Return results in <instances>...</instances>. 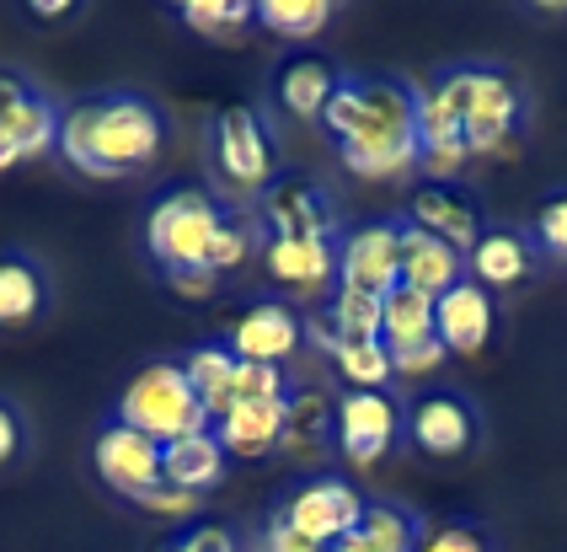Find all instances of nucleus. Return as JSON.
<instances>
[{"label": "nucleus", "instance_id": "58836bf2", "mask_svg": "<svg viewBox=\"0 0 567 552\" xmlns=\"http://www.w3.org/2000/svg\"><path fill=\"white\" fill-rule=\"evenodd\" d=\"M166 285L177 295H193V300H204V295L215 290V274L209 268H183V274H166Z\"/></svg>", "mask_w": 567, "mask_h": 552}, {"label": "nucleus", "instance_id": "6ab92c4d", "mask_svg": "<svg viewBox=\"0 0 567 552\" xmlns=\"http://www.w3.org/2000/svg\"><path fill=\"white\" fill-rule=\"evenodd\" d=\"M332 408H338V397H327L321 387H289L284 440H279L284 461H295V467H321L327 456L338 451V440H332Z\"/></svg>", "mask_w": 567, "mask_h": 552}, {"label": "nucleus", "instance_id": "f8f14e48", "mask_svg": "<svg viewBox=\"0 0 567 552\" xmlns=\"http://www.w3.org/2000/svg\"><path fill=\"white\" fill-rule=\"evenodd\" d=\"M402 221L429 231V236H440V242H450L461 258L472 253L476 236L487 231V215H482V204H476V194L466 183H412Z\"/></svg>", "mask_w": 567, "mask_h": 552}, {"label": "nucleus", "instance_id": "f3484780", "mask_svg": "<svg viewBox=\"0 0 567 552\" xmlns=\"http://www.w3.org/2000/svg\"><path fill=\"white\" fill-rule=\"evenodd\" d=\"M343 86V70L338 60L316 54V49H295L274 65V102H279L289 119H306V124H321L332 92Z\"/></svg>", "mask_w": 567, "mask_h": 552}, {"label": "nucleus", "instance_id": "aec40b11", "mask_svg": "<svg viewBox=\"0 0 567 552\" xmlns=\"http://www.w3.org/2000/svg\"><path fill=\"white\" fill-rule=\"evenodd\" d=\"M54 145H60V108L43 92H28L11 108H0V172L17 162H32Z\"/></svg>", "mask_w": 567, "mask_h": 552}, {"label": "nucleus", "instance_id": "c756f323", "mask_svg": "<svg viewBox=\"0 0 567 552\" xmlns=\"http://www.w3.org/2000/svg\"><path fill=\"white\" fill-rule=\"evenodd\" d=\"M252 247H262V242H257V226H252V221H241V215H225L220 231H215V242H209V258H204V268L220 279V274H230V268H241V263L252 258Z\"/></svg>", "mask_w": 567, "mask_h": 552}, {"label": "nucleus", "instance_id": "393cba45", "mask_svg": "<svg viewBox=\"0 0 567 552\" xmlns=\"http://www.w3.org/2000/svg\"><path fill=\"white\" fill-rule=\"evenodd\" d=\"M177 365H183L188 387L198 391L204 413H209V423H215L225 408H230V387H236V365H241V359L230 355L225 338H220V344H198V349H188Z\"/></svg>", "mask_w": 567, "mask_h": 552}, {"label": "nucleus", "instance_id": "72a5a7b5", "mask_svg": "<svg viewBox=\"0 0 567 552\" xmlns=\"http://www.w3.org/2000/svg\"><path fill=\"white\" fill-rule=\"evenodd\" d=\"M252 552H327V548H316L311 536H300L289 520L274 510V515L257 525V542H252Z\"/></svg>", "mask_w": 567, "mask_h": 552}, {"label": "nucleus", "instance_id": "4c0bfd02", "mask_svg": "<svg viewBox=\"0 0 567 552\" xmlns=\"http://www.w3.org/2000/svg\"><path fill=\"white\" fill-rule=\"evenodd\" d=\"M22 446H28V429L17 419V408L0 397V467H11V461L22 456Z\"/></svg>", "mask_w": 567, "mask_h": 552}, {"label": "nucleus", "instance_id": "b1692460", "mask_svg": "<svg viewBox=\"0 0 567 552\" xmlns=\"http://www.w3.org/2000/svg\"><path fill=\"white\" fill-rule=\"evenodd\" d=\"M49 306V274L28 253H0V327H28Z\"/></svg>", "mask_w": 567, "mask_h": 552}, {"label": "nucleus", "instance_id": "0eeeda50", "mask_svg": "<svg viewBox=\"0 0 567 552\" xmlns=\"http://www.w3.org/2000/svg\"><path fill=\"white\" fill-rule=\"evenodd\" d=\"M332 440L348 467H375L396 451V440H408V408L396 402V391H338L332 408Z\"/></svg>", "mask_w": 567, "mask_h": 552}, {"label": "nucleus", "instance_id": "cd10ccee", "mask_svg": "<svg viewBox=\"0 0 567 552\" xmlns=\"http://www.w3.org/2000/svg\"><path fill=\"white\" fill-rule=\"evenodd\" d=\"M177 22L193 28L198 38H209V43H236L257 22V6L252 0H183Z\"/></svg>", "mask_w": 567, "mask_h": 552}, {"label": "nucleus", "instance_id": "7c9ffc66", "mask_svg": "<svg viewBox=\"0 0 567 552\" xmlns=\"http://www.w3.org/2000/svg\"><path fill=\"white\" fill-rule=\"evenodd\" d=\"M412 552H493V536L476 520H423Z\"/></svg>", "mask_w": 567, "mask_h": 552}, {"label": "nucleus", "instance_id": "2f4dec72", "mask_svg": "<svg viewBox=\"0 0 567 552\" xmlns=\"http://www.w3.org/2000/svg\"><path fill=\"white\" fill-rule=\"evenodd\" d=\"M530 236H536V247L546 258L567 263V188H557L551 198H540L536 221H530Z\"/></svg>", "mask_w": 567, "mask_h": 552}, {"label": "nucleus", "instance_id": "bb28decb", "mask_svg": "<svg viewBox=\"0 0 567 552\" xmlns=\"http://www.w3.org/2000/svg\"><path fill=\"white\" fill-rule=\"evenodd\" d=\"M338 17L332 0H262L257 6V28H268L284 43H311L316 33H327Z\"/></svg>", "mask_w": 567, "mask_h": 552}, {"label": "nucleus", "instance_id": "ea45409f", "mask_svg": "<svg viewBox=\"0 0 567 552\" xmlns=\"http://www.w3.org/2000/svg\"><path fill=\"white\" fill-rule=\"evenodd\" d=\"M327 552H375V548H370V536H359V525H353V531H348L343 542H332Z\"/></svg>", "mask_w": 567, "mask_h": 552}, {"label": "nucleus", "instance_id": "c9c22d12", "mask_svg": "<svg viewBox=\"0 0 567 552\" xmlns=\"http://www.w3.org/2000/svg\"><path fill=\"white\" fill-rule=\"evenodd\" d=\"M444 359H450L444 344L429 338V344H412V349H391V370H396V376H434Z\"/></svg>", "mask_w": 567, "mask_h": 552}, {"label": "nucleus", "instance_id": "dca6fc26", "mask_svg": "<svg viewBox=\"0 0 567 552\" xmlns=\"http://www.w3.org/2000/svg\"><path fill=\"white\" fill-rule=\"evenodd\" d=\"M536 268H540V247L536 236L519 226H487L476 236V247L466 253V279H476L487 295L530 285Z\"/></svg>", "mask_w": 567, "mask_h": 552}, {"label": "nucleus", "instance_id": "1a4fd4ad", "mask_svg": "<svg viewBox=\"0 0 567 552\" xmlns=\"http://www.w3.org/2000/svg\"><path fill=\"white\" fill-rule=\"evenodd\" d=\"M257 226H262V236H321V242H338V204H332L321 177L284 172L279 183L257 198Z\"/></svg>", "mask_w": 567, "mask_h": 552}, {"label": "nucleus", "instance_id": "6e6552de", "mask_svg": "<svg viewBox=\"0 0 567 552\" xmlns=\"http://www.w3.org/2000/svg\"><path fill=\"white\" fill-rule=\"evenodd\" d=\"M402 285V221H364L338 236V290L385 295Z\"/></svg>", "mask_w": 567, "mask_h": 552}, {"label": "nucleus", "instance_id": "2eb2a0df", "mask_svg": "<svg viewBox=\"0 0 567 552\" xmlns=\"http://www.w3.org/2000/svg\"><path fill=\"white\" fill-rule=\"evenodd\" d=\"M92 467H96V478L113 488V493H124V499H145L156 483H166L161 478V446L118 419L96 435Z\"/></svg>", "mask_w": 567, "mask_h": 552}, {"label": "nucleus", "instance_id": "412c9836", "mask_svg": "<svg viewBox=\"0 0 567 552\" xmlns=\"http://www.w3.org/2000/svg\"><path fill=\"white\" fill-rule=\"evenodd\" d=\"M284 408H289V397H268V402H230V408H225V413L209 423V429L220 435L225 456H241V461H252V456L279 451V440H284Z\"/></svg>", "mask_w": 567, "mask_h": 552}, {"label": "nucleus", "instance_id": "5701e85b", "mask_svg": "<svg viewBox=\"0 0 567 552\" xmlns=\"http://www.w3.org/2000/svg\"><path fill=\"white\" fill-rule=\"evenodd\" d=\"M461 279H466V258H461L450 242H440V236H429V231H417L402 221V285L440 300V295L455 290Z\"/></svg>", "mask_w": 567, "mask_h": 552}, {"label": "nucleus", "instance_id": "4468645a", "mask_svg": "<svg viewBox=\"0 0 567 552\" xmlns=\"http://www.w3.org/2000/svg\"><path fill=\"white\" fill-rule=\"evenodd\" d=\"M300 344H306V323H300V311L289 300H252L230 323V333H225V349L236 359H247V365H279V370Z\"/></svg>", "mask_w": 567, "mask_h": 552}, {"label": "nucleus", "instance_id": "f03ea898", "mask_svg": "<svg viewBox=\"0 0 567 552\" xmlns=\"http://www.w3.org/2000/svg\"><path fill=\"white\" fill-rule=\"evenodd\" d=\"M161 140H166V119L156 113V102L134 92H102L64 108L54 151L86 177H124L156 162Z\"/></svg>", "mask_w": 567, "mask_h": 552}, {"label": "nucleus", "instance_id": "a211bd4d", "mask_svg": "<svg viewBox=\"0 0 567 552\" xmlns=\"http://www.w3.org/2000/svg\"><path fill=\"white\" fill-rule=\"evenodd\" d=\"M493 327H498V306L476 279H461L455 290L434 300V338L444 344V355H482Z\"/></svg>", "mask_w": 567, "mask_h": 552}, {"label": "nucleus", "instance_id": "9b49d317", "mask_svg": "<svg viewBox=\"0 0 567 552\" xmlns=\"http://www.w3.org/2000/svg\"><path fill=\"white\" fill-rule=\"evenodd\" d=\"M279 515L289 520L300 536H311L316 548H332V542H343L348 531L359 525L364 493L348 483V478H306V483L284 499Z\"/></svg>", "mask_w": 567, "mask_h": 552}, {"label": "nucleus", "instance_id": "ddd939ff", "mask_svg": "<svg viewBox=\"0 0 567 552\" xmlns=\"http://www.w3.org/2000/svg\"><path fill=\"white\" fill-rule=\"evenodd\" d=\"M257 258L268 268V279L284 285L295 295H327L338 290V242H321V236H262Z\"/></svg>", "mask_w": 567, "mask_h": 552}, {"label": "nucleus", "instance_id": "473e14b6", "mask_svg": "<svg viewBox=\"0 0 567 552\" xmlns=\"http://www.w3.org/2000/svg\"><path fill=\"white\" fill-rule=\"evenodd\" d=\"M268 397H289V381H284L279 365H236V387H230V402H268Z\"/></svg>", "mask_w": 567, "mask_h": 552}, {"label": "nucleus", "instance_id": "423d86ee", "mask_svg": "<svg viewBox=\"0 0 567 552\" xmlns=\"http://www.w3.org/2000/svg\"><path fill=\"white\" fill-rule=\"evenodd\" d=\"M209 156H215L220 183L241 198L247 194L262 198L274 183H279V151H274V134H268V124L257 119L252 108H241V102L220 108L215 140H209Z\"/></svg>", "mask_w": 567, "mask_h": 552}, {"label": "nucleus", "instance_id": "9d476101", "mask_svg": "<svg viewBox=\"0 0 567 552\" xmlns=\"http://www.w3.org/2000/svg\"><path fill=\"white\" fill-rule=\"evenodd\" d=\"M408 440L434 461H455L482 440V413L461 391H417L408 408Z\"/></svg>", "mask_w": 567, "mask_h": 552}, {"label": "nucleus", "instance_id": "c85d7f7f", "mask_svg": "<svg viewBox=\"0 0 567 552\" xmlns=\"http://www.w3.org/2000/svg\"><path fill=\"white\" fill-rule=\"evenodd\" d=\"M332 365H338V376H343L353 391H391V381H396L391 349H385L380 338H370V344H343V349L332 355Z\"/></svg>", "mask_w": 567, "mask_h": 552}, {"label": "nucleus", "instance_id": "f704fd0d", "mask_svg": "<svg viewBox=\"0 0 567 552\" xmlns=\"http://www.w3.org/2000/svg\"><path fill=\"white\" fill-rule=\"evenodd\" d=\"M140 510H151V515H166V520H177V515H198V493H188V488H172V483H156L145 499H134Z\"/></svg>", "mask_w": 567, "mask_h": 552}, {"label": "nucleus", "instance_id": "a878e982", "mask_svg": "<svg viewBox=\"0 0 567 552\" xmlns=\"http://www.w3.org/2000/svg\"><path fill=\"white\" fill-rule=\"evenodd\" d=\"M429 338H434V295L396 285L380 300V344L385 349H412V344H429Z\"/></svg>", "mask_w": 567, "mask_h": 552}, {"label": "nucleus", "instance_id": "20e7f679", "mask_svg": "<svg viewBox=\"0 0 567 552\" xmlns=\"http://www.w3.org/2000/svg\"><path fill=\"white\" fill-rule=\"evenodd\" d=\"M118 423L140 429L156 446H172L183 435L209 429V413H204L198 391L188 387L183 365L177 359H156V365H145V370L128 376L124 397H118Z\"/></svg>", "mask_w": 567, "mask_h": 552}, {"label": "nucleus", "instance_id": "a19ab883", "mask_svg": "<svg viewBox=\"0 0 567 552\" xmlns=\"http://www.w3.org/2000/svg\"><path fill=\"white\" fill-rule=\"evenodd\" d=\"M64 11H75V6H64V0H32V17H64Z\"/></svg>", "mask_w": 567, "mask_h": 552}, {"label": "nucleus", "instance_id": "39448f33", "mask_svg": "<svg viewBox=\"0 0 567 552\" xmlns=\"http://www.w3.org/2000/svg\"><path fill=\"white\" fill-rule=\"evenodd\" d=\"M220 221H225V209L215 204L209 188H172V194H161L156 204H151V215H145V253L156 258L161 274L204 268Z\"/></svg>", "mask_w": 567, "mask_h": 552}, {"label": "nucleus", "instance_id": "f257e3e1", "mask_svg": "<svg viewBox=\"0 0 567 552\" xmlns=\"http://www.w3.org/2000/svg\"><path fill=\"white\" fill-rule=\"evenodd\" d=\"M321 130L332 134L348 172L391 183L417 172V86L396 75H343Z\"/></svg>", "mask_w": 567, "mask_h": 552}, {"label": "nucleus", "instance_id": "7ed1b4c3", "mask_svg": "<svg viewBox=\"0 0 567 552\" xmlns=\"http://www.w3.org/2000/svg\"><path fill=\"white\" fill-rule=\"evenodd\" d=\"M423 92L440 113L455 119V130H461L472 156L514 151V140L525 134V119H530L525 81L508 65H482V60L444 65L434 81H423Z\"/></svg>", "mask_w": 567, "mask_h": 552}, {"label": "nucleus", "instance_id": "e433bc0d", "mask_svg": "<svg viewBox=\"0 0 567 552\" xmlns=\"http://www.w3.org/2000/svg\"><path fill=\"white\" fill-rule=\"evenodd\" d=\"M166 552H236V536H230L225 525H209V520H204V525L183 531V536H177Z\"/></svg>", "mask_w": 567, "mask_h": 552}, {"label": "nucleus", "instance_id": "4be33fe9", "mask_svg": "<svg viewBox=\"0 0 567 552\" xmlns=\"http://www.w3.org/2000/svg\"><path fill=\"white\" fill-rule=\"evenodd\" d=\"M225 467H230V456H225L215 429H198V435H183V440L161 446V478L172 488L198 493V499L225 483Z\"/></svg>", "mask_w": 567, "mask_h": 552}]
</instances>
